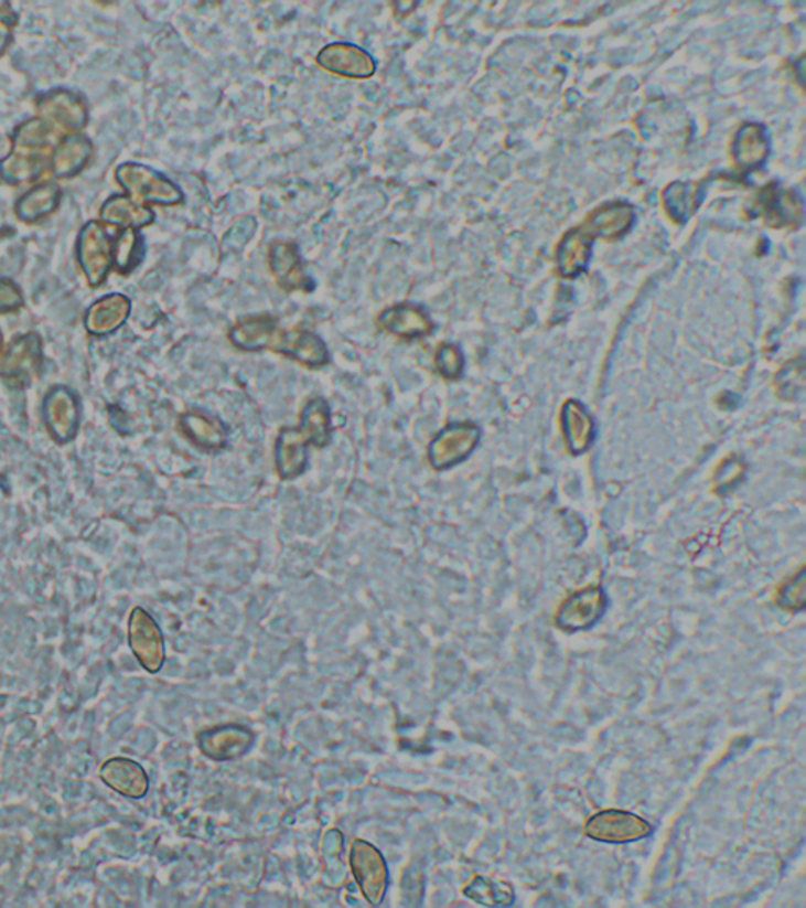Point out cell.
Returning <instances> with one entry per match:
<instances>
[{
	"mask_svg": "<svg viewBox=\"0 0 806 908\" xmlns=\"http://www.w3.org/2000/svg\"><path fill=\"white\" fill-rule=\"evenodd\" d=\"M227 338L238 351L249 354L275 352L312 370L330 365L331 362L330 351L319 334L311 330L286 329L270 314L241 318L232 327Z\"/></svg>",
	"mask_w": 806,
	"mask_h": 908,
	"instance_id": "cell-1",
	"label": "cell"
},
{
	"mask_svg": "<svg viewBox=\"0 0 806 908\" xmlns=\"http://www.w3.org/2000/svg\"><path fill=\"white\" fill-rule=\"evenodd\" d=\"M333 437L331 407L322 396H314L304 404L300 425L287 426L279 431L275 442L276 473L283 481L303 476L309 464V448H325Z\"/></svg>",
	"mask_w": 806,
	"mask_h": 908,
	"instance_id": "cell-2",
	"label": "cell"
},
{
	"mask_svg": "<svg viewBox=\"0 0 806 908\" xmlns=\"http://www.w3.org/2000/svg\"><path fill=\"white\" fill-rule=\"evenodd\" d=\"M55 136L57 127H50L44 120L32 119L22 125L14 136L13 153L0 164L2 179L9 183L31 182L51 169Z\"/></svg>",
	"mask_w": 806,
	"mask_h": 908,
	"instance_id": "cell-3",
	"label": "cell"
},
{
	"mask_svg": "<svg viewBox=\"0 0 806 908\" xmlns=\"http://www.w3.org/2000/svg\"><path fill=\"white\" fill-rule=\"evenodd\" d=\"M117 182L131 194V200L139 204L171 205L182 204L183 193L172 180L149 167L136 163L121 164L116 172Z\"/></svg>",
	"mask_w": 806,
	"mask_h": 908,
	"instance_id": "cell-4",
	"label": "cell"
},
{
	"mask_svg": "<svg viewBox=\"0 0 806 908\" xmlns=\"http://www.w3.org/2000/svg\"><path fill=\"white\" fill-rule=\"evenodd\" d=\"M749 213L763 218L772 229H797L804 222V200L796 190L771 182L757 191Z\"/></svg>",
	"mask_w": 806,
	"mask_h": 908,
	"instance_id": "cell-5",
	"label": "cell"
},
{
	"mask_svg": "<svg viewBox=\"0 0 806 908\" xmlns=\"http://www.w3.org/2000/svg\"><path fill=\"white\" fill-rule=\"evenodd\" d=\"M481 436L476 423L455 421L444 426L427 448L429 464L440 472L462 464L476 450Z\"/></svg>",
	"mask_w": 806,
	"mask_h": 908,
	"instance_id": "cell-6",
	"label": "cell"
},
{
	"mask_svg": "<svg viewBox=\"0 0 806 908\" xmlns=\"http://www.w3.org/2000/svg\"><path fill=\"white\" fill-rule=\"evenodd\" d=\"M43 345L39 334L28 333L11 341L0 355V378L11 389H24L42 373Z\"/></svg>",
	"mask_w": 806,
	"mask_h": 908,
	"instance_id": "cell-7",
	"label": "cell"
},
{
	"mask_svg": "<svg viewBox=\"0 0 806 908\" xmlns=\"http://www.w3.org/2000/svg\"><path fill=\"white\" fill-rule=\"evenodd\" d=\"M654 826L647 820L633 814V812L621 811V809H605L588 819L584 825V834L591 840L605 842V844H628V842L642 841L653 834Z\"/></svg>",
	"mask_w": 806,
	"mask_h": 908,
	"instance_id": "cell-8",
	"label": "cell"
},
{
	"mask_svg": "<svg viewBox=\"0 0 806 908\" xmlns=\"http://www.w3.org/2000/svg\"><path fill=\"white\" fill-rule=\"evenodd\" d=\"M350 866L367 902L380 906L389 880L388 867L381 852L369 842L356 840L350 851Z\"/></svg>",
	"mask_w": 806,
	"mask_h": 908,
	"instance_id": "cell-9",
	"label": "cell"
},
{
	"mask_svg": "<svg viewBox=\"0 0 806 908\" xmlns=\"http://www.w3.org/2000/svg\"><path fill=\"white\" fill-rule=\"evenodd\" d=\"M128 642L136 660L150 674H157L163 669L165 649L163 632L153 617L146 609L135 608L128 621Z\"/></svg>",
	"mask_w": 806,
	"mask_h": 908,
	"instance_id": "cell-10",
	"label": "cell"
},
{
	"mask_svg": "<svg viewBox=\"0 0 806 908\" xmlns=\"http://www.w3.org/2000/svg\"><path fill=\"white\" fill-rule=\"evenodd\" d=\"M114 241L108 237L103 226L92 222L80 231L77 241V260L86 274L92 288L103 285L114 267Z\"/></svg>",
	"mask_w": 806,
	"mask_h": 908,
	"instance_id": "cell-11",
	"label": "cell"
},
{
	"mask_svg": "<svg viewBox=\"0 0 806 908\" xmlns=\"http://www.w3.org/2000/svg\"><path fill=\"white\" fill-rule=\"evenodd\" d=\"M606 610L605 591L599 586H588L567 597L556 612L559 630L577 632L594 627Z\"/></svg>",
	"mask_w": 806,
	"mask_h": 908,
	"instance_id": "cell-12",
	"label": "cell"
},
{
	"mask_svg": "<svg viewBox=\"0 0 806 908\" xmlns=\"http://www.w3.org/2000/svg\"><path fill=\"white\" fill-rule=\"evenodd\" d=\"M44 426L57 444H69L75 440L79 429L80 407L79 399L73 389L54 387L44 396L42 407Z\"/></svg>",
	"mask_w": 806,
	"mask_h": 908,
	"instance_id": "cell-13",
	"label": "cell"
},
{
	"mask_svg": "<svg viewBox=\"0 0 806 908\" xmlns=\"http://www.w3.org/2000/svg\"><path fill=\"white\" fill-rule=\"evenodd\" d=\"M315 62L331 75L348 79H369L377 72L374 57L352 43H331L322 47Z\"/></svg>",
	"mask_w": 806,
	"mask_h": 908,
	"instance_id": "cell-14",
	"label": "cell"
},
{
	"mask_svg": "<svg viewBox=\"0 0 806 908\" xmlns=\"http://www.w3.org/2000/svg\"><path fill=\"white\" fill-rule=\"evenodd\" d=\"M268 266L276 285L286 292H312L315 285L305 274L298 246L293 242H275L268 253Z\"/></svg>",
	"mask_w": 806,
	"mask_h": 908,
	"instance_id": "cell-15",
	"label": "cell"
},
{
	"mask_svg": "<svg viewBox=\"0 0 806 908\" xmlns=\"http://www.w3.org/2000/svg\"><path fill=\"white\" fill-rule=\"evenodd\" d=\"M179 426L187 442L207 453H218L229 444V428L208 412L187 410L180 415Z\"/></svg>",
	"mask_w": 806,
	"mask_h": 908,
	"instance_id": "cell-16",
	"label": "cell"
},
{
	"mask_svg": "<svg viewBox=\"0 0 806 908\" xmlns=\"http://www.w3.org/2000/svg\"><path fill=\"white\" fill-rule=\"evenodd\" d=\"M771 153L767 130L764 125L746 122L741 125L731 139L732 163L742 175L756 171Z\"/></svg>",
	"mask_w": 806,
	"mask_h": 908,
	"instance_id": "cell-17",
	"label": "cell"
},
{
	"mask_svg": "<svg viewBox=\"0 0 806 908\" xmlns=\"http://www.w3.org/2000/svg\"><path fill=\"white\" fill-rule=\"evenodd\" d=\"M377 323L385 332L407 341L421 340L436 329L429 314L421 307L411 303L386 308L378 314Z\"/></svg>",
	"mask_w": 806,
	"mask_h": 908,
	"instance_id": "cell-18",
	"label": "cell"
},
{
	"mask_svg": "<svg viewBox=\"0 0 806 908\" xmlns=\"http://www.w3.org/2000/svg\"><path fill=\"white\" fill-rule=\"evenodd\" d=\"M594 241L595 238L581 224L562 235L555 249L556 270L559 277L573 279L587 270Z\"/></svg>",
	"mask_w": 806,
	"mask_h": 908,
	"instance_id": "cell-19",
	"label": "cell"
},
{
	"mask_svg": "<svg viewBox=\"0 0 806 908\" xmlns=\"http://www.w3.org/2000/svg\"><path fill=\"white\" fill-rule=\"evenodd\" d=\"M254 734L246 727L229 724L198 735L202 752L213 760H234L245 756L254 743Z\"/></svg>",
	"mask_w": 806,
	"mask_h": 908,
	"instance_id": "cell-20",
	"label": "cell"
},
{
	"mask_svg": "<svg viewBox=\"0 0 806 908\" xmlns=\"http://www.w3.org/2000/svg\"><path fill=\"white\" fill-rule=\"evenodd\" d=\"M635 223V211L628 202L613 201L594 209L581 226L594 238L620 241Z\"/></svg>",
	"mask_w": 806,
	"mask_h": 908,
	"instance_id": "cell-21",
	"label": "cell"
},
{
	"mask_svg": "<svg viewBox=\"0 0 806 908\" xmlns=\"http://www.w3.org/2000/svg\"><path fill=\"white\" fill-rule=\"evenodd\" d=\"M99 778L114 792L139 800L149 792V776L146 770L127 757H114L99 768Z\"/></svg>",
	"mask_w": 806,
	"mask_h": 908,
	"instance_id": "cell-22",
	"label": "cell"
},
{
	"mask_svg": "<svg viewBox=\"0 0 806 908\" xmlns=\"http://www.w3.org/2000/svg\"><path fill=\"white\" fill-rule=\"evenodd\" d=\"M712 178L698 182H673L662 191V205L676 224H686L697 213L706 196V189Z\"/></svg>",
	"mask_w": 806,
	"mask_h": 908,
	"instance_id": "cell-23",
	"label": "cell"
},
{
	"mask_svg": "<svg viewBox=\"0 0 806 908\" xmlns=\"http://www.w3.org/2000/svg\"><path fill=\"white\" fill-rule=\"evenodd\" d=\"M561 428L569 453H587L594 440L595 425L584 404L576 399L566 400L561 409Z\"/></svg>",
	"mask_w": 806,
	"mask_h": 908,
	"instance_id": "cell-24",
	"label": "cell"
},
{
	"mask_svg": "<svg viewBox=\"0 0 806 908\" xmlns=\"http://www.w3.org/2000/svg\"><path fill=\"white\" fill-rule=\"evenodd\" d=\"M131 300L121 293H110L95 301L86 314L87 332L94 337H108L117 332L130 318Z\"/></svg>",
	"mask_w": 806,
	"mask_h": 908,
	"instance_id": "cell-25",
	"label": "cell"
},
{
	"mask_svg": "<svg viewBox=\"0 0 806 908\" xmlns=\"http://www.w3.org/2000/svg\"><path fill=\"white\" fill-rule=\"evenodd\" d=\"M92 153L90 142L84 136H68L62 139L55 149L51 169L57 179H69L77 174L88 161Z\"/></svg>",
	"mask_w": 806,
	"mask_h": 908,
	"instance_id": "cell-26",
	"label": "cell"
},
{
	"mask_svg": "<svg viewBox=\"0 0 806 908\" xmlns=\"http://www.w3.org/2000/svg\"><path fill=\"white\" fill-rule=\"evenodd\" d=\"M101 216L106 222L123 227V229L139 231L154 222L152 209L127 196H116L106 202Z\"/></svg>",
	"mask_w": 806,
	"mask_h": 908,
	"instance_id": "cell-27",
	"label": "cell"
},
{
	"mask_svg": "<svg viewBox=\"0 0 806 908\" xmlns=\"http://www.w3.org/2000/svg\"><path fill=\"white\" fill-rule=\"evenodd\" d=\"M61 189L54 183L36 186L18 201L17 213L22 222H36L53 213L61 201Z\"/></svg>",
	"mask_w": 806,
	"mask_h": 908,
	"instance_id": "cell-28",
	"label": "cell"
},
{
	"mask_svg": "<svg viewBox=\"0 0 806 908\" xmlns=\"http://www.w3.org/2000/svg\"><path fill=\"white\" fill-rule=\"evenodd\" d=\"M463 895L487 907H507L515 900L513 885L498 880V878L482 877V875H477L470 882V885L463 889Z\"/></svg>",
	"mask_w": 806,
	"mask_h": 908,
	"instance_id": "cell-29",
	"label": "cell"
},
{
	"mask_svg": "<svg viewBox=\"0 0 806 908\" xmlns=\"http://www.w3.org/2000/svg\"><path fill=\"white\" fill-rule=\"evenodd\" d=\"M143 256V241L139 231L123 229L114 241V267L127 275L139 266Z\"/></svg>",
	"mask_w": 806,
	"mask_h": 908,
	"instance_id": "cell-30",
	"label": "cell"
},
{
	"mask_svg": "<svg viewBox=\"0 0 806 908\" xmlns=\"http://www.w3.org/2000/svg\"><path fill=\"white\" fill-rule=\"evenodd\" d=\"M776 388L780 396L787 400H797L805 393V363L804 359L791 360L776 376Z\"/></svg>",
	"mask_w": 806,
	"mask_h": 908,
	"instance_id": "cell-31",
	"label": "cell"
},
{
	"mask_svg": "<svg viewBox=\"0 0 806 908\" xmlns=\"http://www.w3.org/2000/svg\"><path fill=\"white\" fill-rule=\"evenodd\" d=\"M776 602L780 608L791 610V612H800L805 609L806 602V569L802 566L800 569L787 579L778 594H776Z\"/></svg>",
	"mask_w": 806,
	"mask_h": 908,
	"instance_id": "cell-32",
	"label": "cell"
},
{
	"mask_svg": "<svg viewBox=\"0 0 806 908\" xmlns=\"http://www.w3.org/2000/svg\"><path fill=\"white\" fill-rule=\"evenodd\" d=\"M433 365L437 373L447 381H459L465 367V356L460 351L459 345L443 343L437 349L433 356Z\"/></svg>",
	"mask_w": 806,
	"mask_h": 908,
	"instance_id": "cell-33",
	"label": "cell"
},
{
	"mask_svg": "<svg viewBox=\"0 0 806 908\" xmlns=\"http://www.w3.org/2000/svg\"><path fill=\"white\" fill-rule=\"evenodd\" d=\"M745 472V467H743L741 459L738 458H730L720 466L719 469V477H717V491L720 492H730L732 488H734L735 483L741 481V478Z\"/></svg>",
	"mask_w": 806,
	"mask_h": 908,
	"instance_id": "cell-34",
	"label": "cell"
},
{
	"mask_svg": "<svg viewBox=\"0 0 806 908\" xmlns=\"http://www.w3.org/2000/svg\"><path fill=\"white\" fill-rule=\"evenodd\" d=\"M24 307L21 289L9 279H0V312H13Z\"/></svg>",
	"mask_w": 806,
	"mask_h": 908,
	"instance_id": "cell-35",
	"label": "cell"
},
{
	"mask_svg": "<svg viewBox=\"0 0 806 908\" xmlns=\"http://www.w3.org/2000/svg\"><path fill=\"white\" fill-rule=\"evenodd\" d=\"M14 24H17V17L11 12L9 6H6V10L0 9V56L9 46Z\"/></svg>",
	"mask_w": 806,
	"mask_h": 908,
	"instance_id": "cell-36",
	"label": "cell"
},
{
	"mask_svg": "<svg viewBox=\"0 0 806 908\" xmlns=\"http://www.w3.org/2000/svg\"><path fill=\"white\" fill-rule=\"evenodd\" d=\"M2 341H3L2 340V332H0V355H2V345H3Z\"/></svg>",
	"mask_w": 806,
	"mask_h": 908,
	"instance_id": "cell-37",
	"label": "cell"
}]
</instances>
